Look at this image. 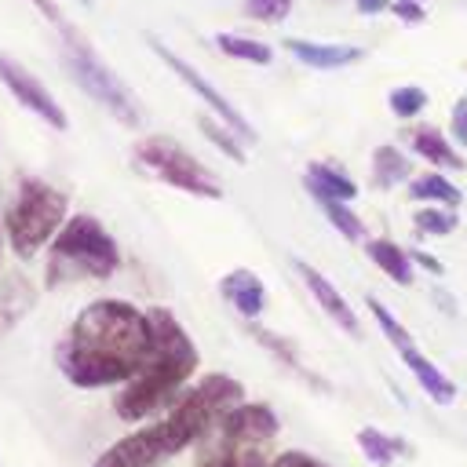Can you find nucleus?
Instances as JSON below:
<instances>
[{
	"instance_id": "f257e3e1",
	"label": "nucleus",
	"mask_w": 467,
	"mask_h": 467,
	"mask_svg": "<svg viewBox=\"0 0 467 467\" xmlns=\"http://www.w3.org/2000/svg\"><path fill=\"white\" fill-rule=\"evenodd\" d=\"M153 343L150 310L131 299H91L55 347V365L73 387H124Z\"/></svg>"
},
{
	"instance_id": "f03ea898",
	"label": "nucleus",
	"mask_w": 467,
	"mask_h": 467,
	"mask_svg": "<svg viewBox=\"0 0 467 467\" xmlns=\"http://www.w3.org/2000/svg\"><path fill=\"white\" fill-rule=\"evenodd\" d=\"M153 343L139 372L113 394V412L124 423H142L161 416L193 379L201 365V350L182 328V321L168 306H150Z\"/></svg>"
},
{
	"instance_id": "7ed1b4c3",
	"label": "nucleus",
	"mask_w": 467,
	"mask_h": 467,
	"mask_svg": "<svg viewBox=\"0 0 467 467\" xmlns=\"http://www.w3.org/2000/svg\"><path fill=\"white\" fill-rule=\"evenodd\" d=\"M281 420L266 401H241L193 449L197 467H266L277 452Z\"/></svg>"
},
{
	"instance_id": "20e7f679",
	"label": "nucleus",
	"mask_w": 467,
	"mask_h": 467,
	"mask_svg": "<svg viewBox=\"0 0 467 467\" xmlns=\"http://www.w3.org/2000/svg\"><path fill=\"white\" fill-rule=\"evenodd\" d=\"M244 401V383L226 372H208L197 383H190L161 416L150 423L157 427L168 456L182 452L186 445H197L226 412H234Z\"/></svg>"
},
{
	"instance_id": "39448f33",
	"label": "nucleus",
	"mask_w": 467,
	"mask_h": 467,
	"mask_svg": "<svg viewBox=\"0 0 467 467\" xmlns=\"http://www.w3.org/2000/svg\"><path fill=\"white\" fill-rule=\"evenodd\" d=\"M120 270V244L117 237L91 215L73 212L66 226L47 244V270L44 285L58 288L66 281H106Z\"/></svg>"
},
{
	"instance_id": "423d86ee",
	"label": "nucleus",
	"mask_w": 467,
	"mask_h": 467,
	"mask_svg": "<svg viewBox=\"0 0 467 467\" xmlns=\"http://www.w3.org/2000/svg\"><path fill=\"white\" fill-rule=\"evenodd\" d=\"M69 219V193L40 175H22L4 212V237L18 259H33Z\"/></svg>"
},
{
	"instance_id": "0eeeda50",
	"label": "nucleus",
	"mask_w": 467,
	"mask_h": 467,
	"mask_svg": "<svg viewBox=\"0 0 467 467\" xmlns=\"http://www.w3.org/2000/svg\"><path fill=\"white\" fill-rule=\"evenodd\" d=\"M62 62L73 73V80L80 84V91L88 99H95L117 124L124 128H139V106L135 95L128 91V84L95 55V47L77 33V29H62Z\"/></svg>"
},
{
	"instance_id": "6e6552de",
	"label": "nucleus",
	"mask_w": 467,
	"mask_h": 467,
	"mask_svg": "<svg viewBox=\"0 0 467 467\" xmlns=\"http://www.w3.org/2000/svg\"><path fill=\"white\" fill-rule=\"evenodd\" d=\"M131 161L139 171L190 193V197H204V201H219L223 197V182L171 135H146L131 146Z\"/></svg>"
},
{
	"instance_id": "1a4fd4ad",
	"label": "nucleus",
	"mask_w": 467,
	"mask_h": 467,
	"mask_svg": "<svg viewBox=\"0 0 467 467\" xmlns=\"http://www.w3.org/2000/svg\"><path fill=\"white\" fill-rule=\"evenodd\" d=\"M146 44H150V51H153V55H157V58H161V62H164V66H168V69H171V73H175V77H179V80H182V84H186V88L212 109V117H219L230 131H237L241 142H255V131H252V124L244 120V113H241V109H237V106H234V102H230V99H226V95H223V91L197 69V66H190L182 55H175V51H171L161 36H153V33H146Z\"/></svg>"
},
{
	"instance_id": "9d476101",
	"label": "nucleus",
	"mask_w": 467,
	"mask_h": 467,
	"mask_svg": "<svg viewBox=\"0 0 467 467\" xmlns=\"http://www.w3.org/2000/svg\"><path fill=\"white\" fill-rule=\"evenodd\" d=\"M0 84L15 95L18 106H26V109H29L33 117H40L47 128H55V131H66V128H69V117H66L62 102L51 95V88H47L40 77H33L18 58H11V55H4V51H0Z\"/></svg>"
},
{
	"instance_id": "9b49d317",
	"label": "nucleus",
	"mask_w": 467,
	"mask_h": 467,
	"mask_svg": "<svg viewBox=\"0 0 467 467\" xmlns=\"http://www.w3.org/2000/svg\"><path fill=\"white\" fill-rule=\"evenodd\" d=\"M168 460H171V456H168V449H164L157 427H153V423H142V427H135L131 434L117 438L106 452H99V460H95L91 467H161V463H168Z\"/></svg>"
},
{
	"instance_id": "f8f14e48",
	"label": "nucleus",
	"mask_w": 467,
	"mask_h": 467,
	"mask_svg": "<svg viewBox=\"0 0 467 467\" xmlns=\"http://www.w3.org/2000/svg\"><path fill=\"white\" fill-rule=\"evenodd\" d=\"M292 266H296V274H299V281L310 288V296L317 299V306L336 321V328H343L350 339H361V321H358V314H354V306L347 303V296L317 270V266H310L306 259H292Z\"/></svg>"
},
{
	"instance_id": "ddd939ff",
	"label": "nucleus",
	"mask_w": 467,
	"mask_h": 467,
	"mask_svg": "<svg viewBox=\"0 0 467 467\" xmlns=\"http://www.w3.org/2000/svg\"><path fill=\"white\" fill-rule=\"evenodd\" d=\"M285 51L303 62L306 69H343V66H354L365 58V51L358 44H328V40H303V36H285L281 40Z\"/></svg>"
},
{
	"instance_id": "4468645a",
	"label": "nucleus",
	"mask_w": 467,
	"mask_h": 467,
	"mask_svg": "<svg viewBox=\"0 0 467 467\" xmlns=\"http://www.w3.org/2000/svg\"><path fill=\"white\" fill-rule=\"evenodd\" d=\"M219 296L244 317V321H259V314L266 310V285L255 270L237 266L230 274L219 277Z\"/></svg>"
},
{
	"instance_id": "2eb2a0df",
	"label": "nucleus",
	"mask_w": 467,
	"mask_h": 467,
	"mask_svg": "<svg viewBox=\"0 0 467 467\" xmlns=\"http://www.w3.org/2000/svg\"><path fill=\"white\" fill-rule=\"evenodd\" d=\"M303 186H306V193H310L317 204H325V201L350 204V201L361 193V190H358V182H354L347 171L332 168L328 161H310V164H306V171H303Z\"/></svg>"
},
{
	"instance_id": "dca6fc26",
	"label": "nucleus",
	"mask_w": 467,
	"mask_h": 467,
	"mask_svg": "<svg viewBox=\"0 0 467 467\" xmlns=\"http://www.w3.org/2000/svg\"><path fill=\"white\" fill-rule=\"evenodd\" d=\"M409 150H412L420 161L434 164L438 171H445V168L463 171V168H467V161H463V157H460V150L445 139V131H438V128H431V124L409 128Z\"/></svg>"
},
{
	"instance_id": "f3484780",
	"label": "nucleus",
	"mask_w": 467,
	"mask_h": 467,
	"mask_svg": "<svg viewBox=\"0 0 467 467\" xmlns=\"http://www.w3.org/2000/svg\"><path fill=\"white\" fill-rule=\"evenodd\" d=\"M401 365L412 372V379L420 383V390H423L434 405H452V401H456V383H452L427 354H420L416 347H409V350H401Z\"/></svg>"
},
{
	"instance_id": "a211bd4d",
	"label": "nucleus",
	"mask_w": 467,
	"mask_h": 467,
	"mask_svg": "<svg viewBox=\"0 0 467 467\" xmlns=\"http://www.w3.org/2000/svg\"><path fill=\"white\" fill-rule=\"evenodd\" d=\"M365 244V255L394 281V285H401V288H409L412 281H416V266H412V255H409V248H401V244H394L390 237H365L361 241Z\"/></svg>"
},
{
	"instance_id": "6ab92c4d",
	"label": "nucleus",
	"mask_w": 467,
	"mask_h": 467,
	"mask_svg": "<svg viewBox=\"0 0 467 467\" xmlns=\"http://www.w3.org/2000/svg\"><path fill=\"white\" fill-rule=\"evenodd\" d=\"M412 179V157L405 150H398L394 142H383L372 150V186L376 190H394L398 182Z\"/></svg>"
},
{
	"instance_id": "aec40b11",
	"label": "nucleus",
	"mask_w": 467,
	"mask_h": 467,
	"mask_svg": "<svg viewBox=\"0 0 467 467\" xmlns=\"http://www.w3.org/2000/svg\"><path fill=\"white\" fill-rule=\"evenodd\" d=\"M409 201H416V204H438V208H460L463 190L449 175H441V171H423V175H412L409 179Z\"/></svg>"
},
{
	"instance_id": "412c9836",
	"label": "nucleus",
	"mask_w": 467,
	"mask_h": 467,
	"mask_svg": "<svg viewBox=\"0 0 467 467\" xmlns=\"http://www.w3.org/2000/svg\"><path fill=\"white\" fill-rule=\"evenodd\" d=\"M358 449L365 452V460L372 467H390L398 456H412V445L398 434H387L379 427H361L358 431Z\"/></svg>"
},
{
	"instance_id": "4be33fe9",
	"label": "nucleus",
	"mask_w": 467,
	"mask_h": 467,
	"mask_svg": "<svg viewBox=\"0 0 467 467\" xmlns=\"http://www.w3.org/2000/svg\"><path fill=\"white\" fill-rule=\"evenodd\" d=\"M244 325H248V336H252L263 350H270V354H274L288 372H296L299 379H306V383H314V387H321V390H325V379H317L310 368H303V365H299V354H296V347H292L285 336H277V332H270V328H263V325H255V321H244Z\"/></svg>"
},
{
	"instance_id": "5701e85b",
	"label": "nucleus",
	"mask_w": 467,
	"mask_h": 467,
	"mask_svg": "<svg viewBox=\"0 0 467 467\" xmlns=\"http://www.w3.org/2000/svg\"><path fill=\"white\" fill-rule=\"evenodd\" d=\"M215 44L226 58H237V62H248V66H270L274 62V47L266 40H255V36H241V33H215Z\"/></svg>"
},
{
	"instance_id": "b1692460",
	"label": "nucleus",
	"mask_w": 467,
	"mask_h": 467,
	"mask_svg": "<svg viewBox=\"0 0 467 467\" xmlns=\"http://www.w3.org/2000/svg\"><path fill=\"white\" fill-rule=\"evenodd\" d=\"M197 131L226 157V161H234V164H244V142L237 139V131H230L219 117H212V113H197Z\"/></svg>"
},
{
	"instance_id": "393cba45",
	"label": "nucleus",
	"mask_w": 467,
	"mask_h": 467,
	"mask_svg": "<svg viewBox=\"0 0 467 467\" xmlns=\"http://www.w3.org/2000/svg\"><path fill=\"white\" fill-rule=\"evenodd\" d=\"M412 226H416V234H423V237H449V234L460 226V215H456V208L420 204L416 215H412Z\"/></svg>"
},
{
	"instance_id": "a878e982",
	"label": "nucleus",
	"mask_w": 467,
	"mask_h": 467,
	"mask_svg": "<svg viewBox=\"0 0 467 467\" xmlns=\"http://www.w3.org/2000/svg\"><path fill=\"white\" fill-rule=\"evenodd\" d=\"M365 306H368L372 321L379 325V332L390 339V347H394L398 354H401V350H409V347H416V343H412V332H409V328H405V325H401V321H398V317H394V314H390L376 296H365Z\"/></svg>"
},
{
	"instance_id": "bb28decb",
	"label": "nucleus",
	"mask_w": 467,
	"mask_h": 467,
	"mask_svg": "<svg viewBox=\"0 0 467 467\" xmlns=\"http://www.w3.org/2000/svg\"><path fill=\"white\" fill-rule=\"evenodd\" d=\"M427 102H431V95H427L420 84H401V88H394V91L387 95V106H390V113H394L398 120L420 117V113L427 109Z\"/></svg>"
},
{
	"instance_id": "cd10ccee",
	"label": "nucleus",
	"mask_w": 467,
	"mask_h": 467,
	"mask_svg": "<svg viewBox=\"0 0 467 467\" xmlns=\"http://www.w3.org/2000/svg\"><path fill=\"white\" fill-rule=\"evenodd\" d=\"M321 212L328 215V223H332V230H336L339 237H347V241H365V219H361L350 204L325 201V204H321Z\"/></svg>"
},
{
	"instance_id": "c85d7f7f",
	"label": "nucleus",
	"mask_w": 467,
	"mask_h": 467,
	"mask_svg": "<svg viewBox=\"0 0 467 467\" xmlns=\"http://www.w3.org/2000/svg\"><path fill=\"white\" fill-rule=\"evenodd\" d=\"M241 4H244V15H248V18L274 26V22H281V18L292 11L296 0H241Z\"/></svg>"
},
{
	"instance_id": "c756f323",
	"label": "nucleus",
	"mask_w": 467,
	"mask_h": 467,
	"mask_svg": "<svg viewBox=\"0 0 467 467\" xmlns=\"http://www.w3.org/2000/svg\"><path fill=\"white\" fill-rule=\"evenodd\" d=\"M449 131H452V142L467 150V95H460L449 109Z\"/></svg>"
},
{
	"instance_id": "7c9ffc66",
	"label": "nucleus",
	"mask_w": 467,
	"mask_h": 467,
	"mask_svg": "<svg viewBox=\"0 0 467 467\" xmlns=\"http://www.w3.org/2000/svg\"><path fill=\"white\" fill-rule=\"evenodd\" d=\"M390 15H394L398 22H405V26H423V22H427V11H423L420 0H394V4H390Z\"/></svg>"
},
{
	"instance_id": "2f4dec72",
	"label": "nucleus",
	"mask_w": 467,
	"mask_h": 467,
	"mask_svg": "<svg viewBox=\"0 0 467 467\" xmlns=\"http://www.w3.org/2000/svg\"><path fill=\"white\" fill-rule=\"evenodd\" d=\"M266 467H328V463L310 456V452H303V449H288V452H277Z\"/></svg>"
},
{
	"instance_id": "473e14b6",
	"label": "nucleus",
	"mask_w": 467,
	"mask_h": 467,
	"mask_svg": "<svg viewBox=\"0 0 467 467\" xmlns=\"http://www.w3.org/2000/svg\"><path fill=\"white\" fill-rule=\"evenodd\" d=\"M409 255H412V266H423L427 274L441 277V270H445V266H441V263H438V259H434L431 252H423V248H409Z\"/></svg>"
},
{
	"instance_id": "72a5a7b5",
	"label": "nucleus",
	"mask_w": 467,
	"mask_h": 467,
	"mask_svg": "<svg viewBox=\"0 0 467 467\" xmlns=\"http://www.w3.org/2000/svg\"><path fill=\"white\" fill-rule=\"evenodd\" d=\"M29 4H33V7H36L44 18H47V22H55L58 29H66V22H62V7H58L55 0H29Z\"/></svg>"
},
{
	"instance_id": "f704fd0d",
	"label": "nucleus",
	"mask_w": 467,
	"mask_h": 467,
	"mask_svg": "<svg viewBox=\"0 0 467 467\" xmlns=\"http://www.w3.org/2000/svg\"><path fill=\"white\" fill-rule=\"evenodd\" d=\"M390 4H394V0H354L358 15H365V18H372V15H383V11H390Z\"/></svg>"
},
{
	"instance_id": "c9c22d12",
	"label": "nucleus",
	"mask_w": 467,
	"mask_h": 467,
	"mask_svg": "<svg viewBox=\"0 0 467 467\" xmlns=\"http://www.w3.org/2000/svg\"><path fill=\"white\" fill-rule=\"evenodd\" d=\"M4 244H7V237H4V219H0V263H4Z\"/></svg>"
},
{
	"instance_id": "e433bc0d",
	"label": "nucleus",
	"mask_w": 467,
	"mask_h": 467,
	"mask_svg": "<svg viewBox=\"0 0 467 467\" xmlns=\"http://www.w3.org/2000/svg\"><path fill=\"white\" fill-rule=\"evenodd\" d=\"M77 4H84V7H91V0H77Z\"/></svg>"
},
{
	"instance_id": "4c0bfd02",
	"label": "nucleus",
	"mask_w": 467,
	"mask_h": 467,
	"mask_svg": "<svg viewBox=\"0 0 467 467\" xmlns=\"http://www.w3.org/2000/svg\"><path fill=\"white\" fill-rule=\"evenodd\" d=\"M420 4H423V0H420Z\"/></svg>"
}]
</instances>
